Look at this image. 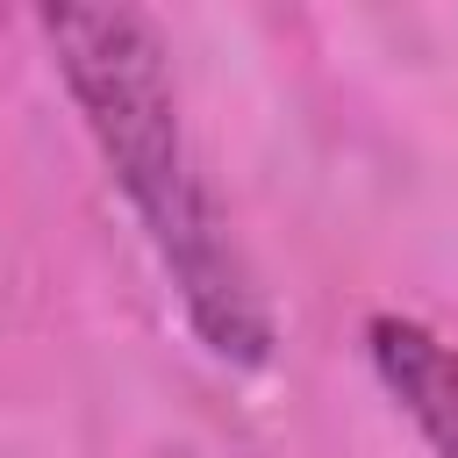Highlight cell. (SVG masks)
<instances>
[{
    "instance_id": "obj_2",
    "label": "cell",
    "mask_w": 458,
    "mask_h": 458,
    "mask_svg": "<svg viewBox=\"0 0 458 458\" xmlns=\"http://www.w3.org/2000/svg\"><path fill=\"white\" fill-rule=\"evenodd\" d=\"M365 358L386 401L415 422L429 458H458V344H444L429 322L379 308L365 322Z\"/></svg>"
},
{
    "instance_id": "obj_1",
    "label": "cell",
    "mask_w": 458,
    "mask_h": 458,
    "mask_svg": "<svg viewBox=\"0 0 458 458\" xmlns=\"http://www.w3.org/2000/svg\"><path fill=\"white\" fill-rule=\"evenodd\" d=\"M36 29H43L57 79H64L107 179L122 186L186 329L200 336V351L215 365L265 372L279 322L200 172L157 21L143 7H43Z\"/></svg>"
}]
</instances>
